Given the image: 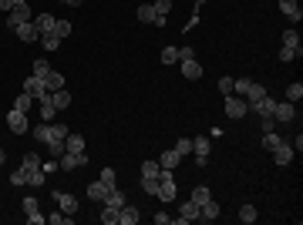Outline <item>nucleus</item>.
Wrapping results in <instances>:
<instances>
[{"label":"nucleus","mask_w":303,"mask_h":225,"mask_svg":"<svg viewBox=\"0 0 303 225\" xmlns=\"http://www.w3.org/2000/svg\"><path fill=\"white\" fill-rule=\"evenodd\" d=\"M27 20H31V4H14V10L7 14V27L27 24Z\"/></svg>","instance_id":"8"},{"label":"nucleus","mask_w":303,"mask_h":225,"mask_svg":"<svg viewBox=\"0 0 303 225\" xmlns=\"http://www.w3.org/2000/svg\"><path fill=\"white\" fill-rule=\"evenodd\" d=\"M279 141H283V138H279L273 128H270V131H263V148H266V152H273V148H276Z\"/></svg>","instance_id":"35"},{"label":"nucleus","mask_w":303,"mask_h":225,"mask_svg":"<svg viewBox=\"0 0 303 225\" xmlns=\"http://www.w3.org/2000/svg\"><path fill=\"white\" fill-rule=\"evenodd\" d=\"M125 202H128V198H125V192H121V188H115V185L108 188V195H104V205H115V209H121Z\"/></svg>","instance_id":"22"},{"label":"nucleus","mask_w":303,"mask_h":225,"mask_svg":"<svg viewBox=\"0 0 303 225\" xmlns=\"http://www.w3.org/2000/svg\"><path fill=\"white\" fill-rule=\"evenodd\" d=\"M71 31H74V24H71V20H54V31H51V34H57V37L64 40Z\"/></svg>","instance_id":"34"},{"label":"nucleus","mask_w":303,"mask_h":225,"mask_svg":"<svg viewBox=\"0 0 303 225\" xmlns=\"http://www.w3.org/2000/svg\"><path fill=\"white\" fill-rule=\"evenodd\" d=\"M232 81L236 78H219V91H223V94H232Z\"/></svg>","instance_id":"48"},{"label":"nucleus","mask_w":303,"mask_h":225,"mask_svg":"<svg viewBox=\"0 0 303 225\" xmlns=\"http://www.w3.org/2000/svg\"><path fill=\"white\" fill-rule=\"evenodd\" d=\"M273 105H276V101H273L270 94H263V97H256V101H249V108H253L259 118H273Z\"/></svg>","instance_id":"12"},{"label":"nucleus","mask_w":303,"mask_h":225,"mask_svg":"<svg viewBox=\"0 0 303 225\" xmlns=\"http://www.w3.org/2000/svg\"><path fill=\"white\" fill-rule=\"evenodd\" d=\"M226 118H232V121H240L243 114L249 111V105H246V97H240V94H226Z\"/></svg>","instance_id":"4"},{"label":"nucleus","mask_w":303,"mask_h":225,"mask_svg":"<svg viewBox=\"0 0 303 225\" xmlns=\"http://www.w3.org/2000/svg\"><path fill=\"white\" fill-rule=\"evenodd\" d=\"M7 128L14 131V135H27V111L10 108V111H7Z\"/></svg>","instance_id":"6"},{"label":"nucleus","mask_w":303,"mask_h":225,"mask_svg":"<svg viewBox=\"0 0 303 225\" xmlns=\"http://www.w3.org/2000/svg\"><path fill=\"white\" fill-rule=\"evenodd\" d=\"M283 44H287V47H293V51H300V34H296L293 27H287V31H283Z\"/></svg>","instance_id":"33"},{"label":"nucleus","mask_w":303,"mask_h":225,"mask_svg":"<svg viewBox=\"0 0 303 225\" xmlns=\"http://www.w3.org/2000/svg\"><path fill=\"white\" fill-rule=\"evenodd\" d=\"M51 71V64H48V57H37V61H34V78H44V74H48Z\"/></svg>","instance_id":"39"},{"label":"nucleus","mask_w":303,"mask_h":225,"mask_svg":"<svg viewBox=\"0 0 303 225\" xmlns=\"http://www.w3.org/2000/svg\"><path fill=\"white\" fill-rule=\"evenodd\" d=\"M10 182H14V185H27V175L17 168V171H10Z\"/></svg>","instance_id":"49"},{"label":"nucleus","mask_w":303,"mask_h":225,"mask_svg":"<svg viewBox=\"0 0 303 225\" xmlns=\"http://www.w3.org/2000/svg\"><path fill=\"white\" fill-rule=\"evenodd\" d=\"M14 4H31V0H14Z\"/></svg>","instance_id":"56"},{"label":"nucleus","mask_w":303,"mask_h":225,"mask_svg":"<svg viewBox=\"0 0 303 225\" xmlns=\"http://www.w3.org/2000/svg\"><path fill=\"white\" fill-rule=\"evenodd\" d=\"M179 161H182V155H179L176 148H172V152H162V161H159V165H162L165 171H176V165H179Z\"/></svg>","instance_id":"21"},{"label":"nucleus","mask_w":303,"mask_h":225,"mask_svg":"<svg viewBox=\"0 0 303 225\" xmlns=\"http://www.w3.org/2000/svg\"><path fill=\"white\" fill-rule=\"evenodd\" d=\"M27 222H31V225H48V215H40V212H34V215H27Z\"/></svg>","instance_id":"50"},{"label":"nucleus","mask_w":303,"mask_h":225,"mask_svg":"<svg viewBox=\"0 0 303 225\" xmlns=\"http://www.w3.org/2000/svg\"><path fill=\"white\" fill-rule=\"evenodd\" d=\"M172 222V215H165V212H159V215H155V225H168Z\"/></svg>","instance_id":"52"},{"label":"nucleus","mask_w":303,"mask_h":225,"mask_svg":"<svg viewBox=\"0 0 303 225\" xmlns=\"http://www.w3.org/2000/svg\"><path fill=\"white\" fill-rule=\"evenodd\" d=\"M293 145H290V141H279L276 148H273V161H276L279 168H283V165H290V161H293Z\"/></svg>","instance_id":"10"},{"label":"nucleus","mask_w":303,"mask_h":225,"mask_svg":"<svg viewBox=\"0 0 303 225\" xmlns=\"http://www.w3.org/2000/svg\"><path fill=\"white\" fill-rule=\"evenodd\" d=\"M138 218H142V215H138V209H135V205H128V202L118 209V225H138Z\"/></svg>","instance_id":"15"},{"label":"nucleus","mask_w":303,"mask_h":225,"mask_svg":"<svg viewBox=\"0 0 303 225\" xmlns=\"http://www.w3.org/2000/svg\"><path fill=\"white\" fill-rule=\"evenodd\" d=\"M4 165H7V152H4V148H0V168H4Z\"/></svg>","instance_id":"55"},{"label":"nucleus","mask_w":303,"mask_h":225,"mask_svg":"<svg viewBox=\"0 0 303 225\" xmlns=\"http://www.w3.org/2000/svg\"><path fill=\"white\" fill-rule=\"evenodd\" d=\"M57 165H61L64 171H74V168H84L88 165V155L81 152V155H74V152H64L61 158H57Z\"/></svg>","instance_id":"7"},{"label":"nucleus","mask_w":303,"mask_h":225,"mask_svg":"<svg viewBox=\"0 0 303 225\" xmlns=\"http://www.w3.org/2000/svg\"><path fill=\"white\" fill-rule=\"evenodd\" d=\"M64 4H68V7H81V4H84V0H64Z\"/></svg>","instance_id":"54"},{"label":"nucleus","mask_w":303,"mask_h":225,"mask_svg":"<svg viewBox=\"0 0 303 225\" xmlns=\"http://www.w3.org/2000/svg\"><path fill=\"white\" fill-rule=\"evenodd\" d=\"M57 168H61V165H57L54 158H51V161H40V171H44V175H54Z\"/></svg>","instance_id":"47"},{"label":"nucleus","mask_w":303,"mask_h":225,"mask_svg":"<svg viewBox=\"0 0 303 225\" xmlns=\"http://www.w3.org/2000/svg\"><path fill=\"white\" fill-rule=\"evenodd\" d=\"M0 10H4V14H10V10H14V0H0Z\"/></svg>","instance_id":"53"},{"label":"nucleus","mask_w":303,"mask_h":225,"mask_svg":"<svg viewBox=\"0 0 303 225\" xmlns=\"http://www.w3.org/2000/svg\"><path fill=\"white\" fill-rule=\"evenodd\" d=\"M300 54H303V47H300V51H293V47H287V44L279 47V61H293V57H300Z\"/></svg>","instance_id":"44"},{"label":"nucleus","mask_w":303,"mask_h":225,"mask_svg":"<svg viewBox=\"0 0 303 225\" xmlns=\"http://www.w3.org/2000/svg\"><path fill=\"white\" fill-rule=\"evenodd\" d=\"M24 212H27V215L40 212V209H37V198H34V195H27V198H24Z\"/></svg>","instance_id":"46"},{"label":"nucleus","mask_w":303,"mask_h":225,"mask_svg":"<svg viewBox=\"0 0 303 225\" xmlns=\"http://www.w3.org/2000/svg\"><path fill=\"white\" fill-rule=\"evenodd\" d=\"M34 138H37L40 145H48L51 138H54V135H51V121H40L37 128H34Z\"/></svg>","instance_id":"26"},{"label":"nucleus","mask_w":303,"mask_h":225,"mask_svg":"<svg viewBox=\"0 0 303 225\" xmlns=\"http://www.w3.org/2000/svg\"><path fill=\"white\" fill-rule=\"evenodd\" d=\"M179 222L182 225H189V222H196V218H199V205H196V202H182V205H179Z\"/></svg>","instance_id":"14"},{"label":"nucleus","mask_w":303,"mask_h":225,"mask_svg":"<svg viewBox=\"0 0 303 225\" xmlns=\"http://www.w3.org/2000/svg\"><path fill=\"white\" fill-rule=\"evenodd\" d=\"M152 7H155V14H159V17H165L168 10H172V0H155Z\"/></svg>","instance_id":"45"},{"label":"nucleus","mask_w":303,"mask_h":225,"mask_svg":"<svg viewBox=\"0 0 303 225\" xmlns=\"http://www.w3.org/2000/svg\"><path fill=\"white\" fill-rule=\"evenodd\" d=\"M14 34L24 40V44H34V40H40V31L34 27V20H27V24H17V27H14Z\"/></svg>","instance_id":"11"},{"label":"nucleus","mask_w":303,"mask_h":225,"mask_svg":"<svg viewBox=\"0 0 303 225\" xmlns=\"http://www.w3.org/2000/svg\"><path fill=\"white\" fill-rule=\"evenodd\" d=\"M142 192H148V195H159V178H152V175H142Z\"/></svg>","instance_id":"31"},{"label":"nucleus","mask_w":303,"mask_h":225,"mask_svg":"<svg viewBox=\"0 0 303 225\" xmlns=\"http://www.w3.org/2000/svg\"><path fill=\"white\" fill-rule=\"evenodd\" d=\"M64 152L81 155V152H84V138H81V135H68V138H64Z\"/></svg>","instance_id":"25"},{"label":"nucleus","mask_w":303,"mask_h":225,"mask_svg":"<svg viewBox=\"0 0 303 225\" xmlns=\"http://www.w3.org/2000/svg\"><path fill=\"white\" fill-rule=\"evenodd\" d=\"M142 175L159 178V175H162V165H159V161H142Z\"/></svg>","instance_id":"41"},{"label":"nucleus","mask_w":303,"mask_h":225,"mask_svg":"<svg viewBox=\"0 0 303 225\" xmlns=\"http://www.w3.org/2000/svg\"><path fill=\"white\" fill-rule=\"evenodd\" d=\"M176 195H179L176 175H172V171H165V168H162V175H159V198H162V202H176Z\"/></svg>","instance_id":"2"},{"label":"nucleus","mask_w":303,"mask_h":225,"mask_svg":"<svg viewBox=\"0 0 303 225\" xmlns=\"http://www.w3.org/2000/svg\"><path fill=\"white\" fill-rule=\"evenodd\" d=\"M293 118H296V105H293V101H276V105H273V121L290 124Z\"/></svg>","instance_id":"5"},{"label":"nucleus","mask_w":303,"mask_h":225,"mask_svg":"<svg viewBox=\"0 0 303 225\" xmlns=\"http://www.w3.org/2000/svg\"><path fill=\"white\" fill-rule=\"evenodd\" d=\"M98 218H101V225H118V209H115V205H104Z\"/></svg>","instance_id":"28"},{"label":"nucleus","mask_w":303,"mask_h":225,"mask_svg":"<svg viewBox=\"0 0 303 225\" xmlns=\"http://www.w3.org/2000/svg\"><path fill=\"white\" fill-rule=\"evenodd\" d=\"M263 94H270V91H266L259 81H253V84H249V91H246V105H249V101H256V97H263Z\"/></svg>","instance_id":"32"},{"label":"nucleus","mask_w":303,"mask_h":225,"mask_svg":"<svg viewBox=\"0 0 303 225\" xmlns=\"http://www.w3.org/2000/svg\"><path fill=\"white\" fill-rule=\"evenodd\" d=\"M199 218H206V222H215V218H219V205L209 198L206 205H199Z\"/></svg>","instance_id":"24"},{"label":"nucleus","mask_w":303,"mask_h":225,"mask_svg":"<svg viewBox=\"0 0 303 225\" xmlns=\"http://www.w3.org/2000/svg\"><path fill=\"white\" fill-rule=\"evenodd\" d=\"M68 105H71V91H68V88L51 91V108H54V111H64Z\"/></svg>","instance_id":"16"},{"label":"nucleus","mask_w":303,"mask_h":225,"mask_svg":"<svg viewBox=\"0 0 303 225\" xmlns=\"http://www.w3.org/2000/svg\"><path fill=\"white\" fill-rule=\"evenodd\" d=\"M71 222H74V218L68 215V212H51V215H48V225H71Z\"/></svg>","instance_id":"36"},{"label":"nucleus","mask_w":303,"mask_h":225,"mask_svg":"<svg viewBox=\"0 0 303 225\" xmlns=\"http://www.w3.org/2000/svg\"><path fill=\"white\" fill-rule=\"evenodd\" d=\"M209 148H212V138H209V135L192 138V155H196V165H199V168H206V165H209Z\"/></svg>","instance_id":"3"},{"label":"nucleus","mask_w":303,"mask_h":225,"mask_svg":"<svg viewBox=\"0 0 303 225\" xmlns=\"http://www.w3.org/2000/svg\"><path fill=\"white\" fill-rule=\"evenodd\" d=\"M31 105H34V97L27 94V91H20V94H17V101H14L17 111H31Z\"/></svg>","instance_id":"37"},{"label":"nucleus","mask_w":303,"mask_h":225,"mask_svg":"<svg viewBox=\"0 0 303 225\" xmlns=\"http://www.w3.org/2000/svg\"><path fill=\"white\" fill-rule=\"evenodd\" d=\"M108 188H112V185H104L101 178H95V182L88 185V198H91V202H104V195H108Z\"/></svg>","instance_id":"19"},{"label":"nucleus","mask_w":303,"mask_h":225,"mask_svg":"<svg viewBox=\"0 0 303 225\" xmlns=\"http://www.w3.org/2000/svg\"><path fill=\"white\" fill-rule=\"evenodd\" d=\"M256 218H259V212H256V205H240V222H243V225H253Z\"/></svg>","instance_id":"27"},{"label":"nucleus","mask_w":303,"mask_h":225,"mask_svg":"<svg viewBox=\"0 0 303 225\" xmlns=\"http://www.w3.org/2000/svg\"><path fill=\"white\" fill-rule=\"evenodd\" d=\"M176 152L182 155V158H189V155H192V138H179V141H176Z\"/></svg>","instance_id":"43"},{"label":"nucleus","mask_w":303,"mask_h":225,"mask_svg":"<svg viewBox=\"0 0 303 225\" xmlns=\"http://www.w3.org/2000/svg\"><path fill=\"white\" fill-rule=\"evenodd\" d=\"M51 195H54V202H57V209H61V212H68V215H74V212H78V198H74V195L57 192V188H51Z\"/></svg>","instance_id":"9"},{"label":"nucleus","mask_w":303,"mask_h":225,"mask_svg":"<svg viewBox=\"0 0 303 225\" xmlns=\"http://www.w3.org/2000/svg\"><path fill=\"white\" fill-rule=\"evenodd\" d=\"M135 17L138 20H142V24H155V7H152V4H138V10H135Z\"/></svg>","instance_id":"23"},{"label":"nucleus","mask_w":303,"mask_h":225,"mask_svg":"<svg viewBox=\"0 0 303 225\" xmlns=\"http://www.w3.org/2000/svg\"><path fill=\"white\" fill-rule=\"evenodd\" d=\"M300 97H303V84H300V81H296V84H287V101H293V105H296Z\"/></svg>","instance_id":"38"},{"label":"nucleus","mask_w":303,"mask_h":225,"mask_svg":"<svg viewBox=\"0 0 303 225\" xmlns=\"http://www.w3.org/2000/svg\"><path fill=\"white\" fill-rule=\"evenodd\" d=\"M40 81H44V88H48V91H61V88H64V74L54 71V67H51V71L44 74Z\"/></svg>","instance_id":"18"},{"label":"nucleus","mask_w":303,"mask_h":225,"mask_svg":"<svg viewBox=\"0 0 303 225\" xmlns=\"http://www.w3.org/2000/svg\"><path fill=\"white\" fill-rule=\"evenodd\" d=\"M209 198H212V192H209V185H199L196 192H192V198H189V202H196V205H206Z\"/></svg>","instance_id":"30"},{"label":"nucleus","mask_w":303,"mask_h":225,"mask_svg":"<svg viewBox=\"0 0 303 225\" xmlns=\"http://www.w3.org/2000/svg\"><path fill=\"white\" fill-rule=\"evenodd\" d=\"M162 64H179V47H162Z\"/></svg>","instance_id":"42"},{"label":"nucleus","mask_w":303,"mask_h":225,"mask_svg":"<svg viewBox=\"0 0 303 225\" xmlns=\"http://www.w3.org/2000/svg\"><path fill=\"white\" fill-rule=\"evenodd\" d=\"M185 57H196V51L192 47H179V61H185Z\"/></svg>","instance_id":"51"},{"label":"nucleus","mask_w":303,"mask_h":225,"mask_svg":"<svg viewBox=\"0 0 303 225\" xmlns=\"http://www.w3.org/2000/svg\"><path fill=\"white\" fill-rule=\"evenodd\" d=\"M20 171L27 175V185H34V188H44V185H48V175L40 171V158H37V155H24Z\"/></svg>","instance_id":"1"},{"label":"nucleus","mask_w":303,"mask_h":225,"mask_svg":"<svg viewBox=\"0 0 303 225\" xmlns=\"http://www.w3.org/2000/svg\"><path fill=\"white\" fill-rule=\"evenodd\" d=\"M54 20H57L54 14H37V17H34V27H37L40 34H51V31H54Z\"/></svg>","instance_id":"20"},{"label":"nucleus","mask_w":303,"mask_h":225,"mask_svg":"<svg viewBox=\"0 0 303 225\" xmlns=\"http://www.w3.org/2000/svg\"><path fill=\"white\" fill-rule=\"evenodd\" d=\"M279 10H283L293 24H300V20H303V10H300V4H296V0H279Z\"/></svg>","instance_id":"17"},{"label":"nucleus","mask_w":303,"mask_h":225,"mask_svg":"<svg viewBox=\"0 0 303 225\" xmlns=\"http://www.w3.org/2000/svg\"><path fill=\"white\" fill-rule=\"evenodd\" d=\"M98 178H101L104 185H115V182H118V171H115L112 165H104V168H101V175H98Z\"/></svg>","instance_id":"40"},{"label":"nucleus","mask_w":303,"mask_h":225,"mask_svg":"<svg viewBox=\"0 0 303 225\" xmlns=\"http://www.w3.org/2000/svg\"><path fill=\"white\" fill-rule=\"evenodd\" d=\"M182 64V78L185 81H199L202 78V64L196 61V57H185V61H179Z\"/></svg>","instance_id":"13"},{"label":"nucleus","mask_w":303,"mask_h":225,"mask_svg":"<svg viewBox=\"0 0 303 225\" xmlns=\"http://www.w3.org/2000/svg\"><path fill=\"white\" fill-rule=\"evenodd\" d=\"M40 44H44L48 54H54V51L61 47V37H57V34H40Z\"/></svg>","instance_id":"29"}]
</instances>
